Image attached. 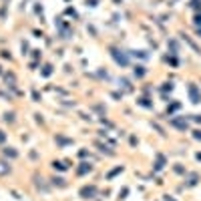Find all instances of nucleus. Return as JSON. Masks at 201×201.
Returning <instances> with one entry per match:
<instances>
[{"label":"nucleus","mask_w":201,"mask_h":201,"mask_svg":"<svg viewBox=\"0 0 201 201\" xmlns=\"http://www.w3.org/2000/svg\"><path fill=\"white\" fill-rule=\"evenodd\" d=\"M189 97H191L193 103H201V95H199V90H197L195 85H189Z\"/></svg>","instance_id":"1"},{"label":"nucleus","mask_w":201,"mask_h":201,"mask_svg":"<svg viewBox=\"0 0 201 201\" xmlns=\"http://www.w3.org/2000/svg\"><path fill=\"white\" fill-rule=\"evenodd\" d=\"M113 56H115V60H117V63H119V64H123V66H125V64L129 63V60H127V56H125V54H119V50H113Z\"/></svg>","instance_id":"2"},{"label":"nucleus","mask_w":201,"mask_h":201,"mask_svg":"<svg viewBox=\"0 0 201 201\" xmlns=\"http://www.w3.org/2000/svg\"><path fill=\"white\" fill-rule=\"evenodd\" d=\"M97 193V189L95 187H85V189H80V195H83L85 199H89V197H93V195Z\"/></svg>","instance_id":"3"},{"label":"nucleus","mask_w":201,"mask_h":201,"mask_svg":"<svg viewBox=\"0 0 201 201\" xmlns=\"http://www.w3.org/2000/svg\"><path fill=\"white\" fill-rule=\"evenodd\" d=\"M171 125H175L177 129H187V121H183V119H173Z\"/></svg>","instance_id":"4"},{"label":"nucleus","mask_w":201,"mask_h":201,"mask_svg":"<svg viewBox=\"0 0 201 201\" xmlns=\"http://www.w3.org/2000/svg\"><path fill=\"white\" fill-rule=\"evenodd\" d=\"M8 173H10V165L0 161V175H8Z\"/></svg>","instance_id":"5"},{"label":"nucleus","mask_w":201,"mask_h":201,"mask_svg":"<svg viewBox=\"0 0 201 201\" xmlns=\"http://www.w3.org/2000/svg\"><path fill=\"white\" fill-rule=\"evenodd\" d=\"M4 155H6V157H10V159H14V157H16V151H14V149H10V147H6V149H4Z\"/></svg>","instance_id":"6"},{"label":"nucleus","mask_w":201,"mask_h":201,"mask_svg":"<svg viewBox=\"0 0 201 201\" xmlns=\"http://www.w3.org/2000/svg\"><path fill=\"white\" fill-rule=\"evenodd\" d=\"M87 171H90V165H89V163H83V167H79V173H80V175L87 173Z\"/></svg>","instance_id":"7"},{"label":"nucleus","mask_w":201,"mask_h":201,"mask_svg":"<svg viewBox=\"0 0 201 201\" xmlns=\"http://www.w3.org/2000/svg\"><path fill=\"white\" fill-rule=\"evenodd\" d=\"M145 75V69H143V66H137L135 69V76H143Z\"/></svg>","instance_id":"8"},{"label":"nucleus","mask_w":201,"mask_h":201,"mask_svg":"<svg viewBox=\"0 0 201 201\" xmlns=\"http://www.w3.org/2000/svg\"><path fill=\"white\" fill-rule=\"evenodd\" d=\"M50 73H52V66H50V64H46V66H44V75H46V76H49Z\"/></svg>","instance_id":"9"},{"label":"nucleus","mask_w":201,"mask_h":201,"mask_svg":"<svg viewBox=\"0 0 201 201\" xmlns=\"http://www.w3.org/2000/svg\"><path fill=\"white\" fill-rule=\"evenodd\" d=\"M195 22H197V24H201V14H197V16H195Z\"/></svg>","instance_id":"10"},{"label":"nucleus","mask_w":201,"mask_h":201,"mask_svg":"<svg viewBox=\"0 0 201 201\" xmlns=\"http://www.w3.org/2000/svg\"><path fill=\"white\" fill-rule=\"evenodd\" d=\"M195 139H201V131H195V135H193Z\"/></svg>","instance_id":"11"},{"label":"nucleus","mask_w":201,"mask_h":201,"mask_svg":"<svg viewBox=\"0 0 201 201\" xmlns=\"http://www.w3.org/2000/svg\"><path fill=\"white\" fill-rule=\"evenodd\" d=\"M2 141H4V133L0 131V143H2Z\"/></svg>","instance_id":"12"},{"label":"nucleus","mask_w":201,"mask_h":201,"mask_svg":"<svg viewBox=\"0 0 201 201\" xmlns=\"http://www.w3.org/2000/svg\"><path fill=\"white\" fill-rule=\"evenodd\" d=\"M165 201H173V199H171V197H165Z\"/></svg>","instance_id":"13"},{"label":"nucleus","mask_w":201,"mask_h":201,"mask_svg":"<svg viewBox=\"0 0 201 201\" xmlns=\"http://www.w3.org/2000/svg\"><path fill=\"white\" fill-rule=\"evenodd\" d=\"M199 34H201V28H199Z\"/></svg>","instance_id":"14"},{"label":"nucleus","mask_w":201,"mask_h":201,"mask_svg":"<svg viewBox=\"0 0 201 201\" xmlns=\"http://www.w3.org/2000/svg\"><path fill=\"white\" fill-rule=\"evenodd\" d=\"M0 73H2V70H0Z\"/></svg>","instance_id":"15"}]
</instances>
